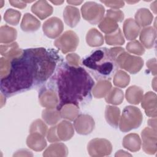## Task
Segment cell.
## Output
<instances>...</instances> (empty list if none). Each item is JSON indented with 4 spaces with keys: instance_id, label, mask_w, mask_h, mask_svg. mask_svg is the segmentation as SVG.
I'll list each match as a JSON object with an SVG mask.
<instances>
[{
    "instance_id": "6da1fadb",
    "label": "cell",
    "mask_w": 157,
    "mask_h": 157,
    "mask_svg": "<svg viewBox=\"0 0 157 157\" xmlns=\"http://www.w3.org/2000/svg\"><path fill=\"white\" fill-rule=\"evenodd\" d=\"M47 85L58 96L59 110L67 104L79 107L89 103L94 82L85 68L61 61Z\"/></svg>"
},
{
    "instance_id": "7a4b0ae2",
    "label": "cell",
    "mask_w": 157,
    "mask_h": 157,
    "mask_svg": "<svg viewBox=\"0 0 157 157\" xmlns=\"http://www.w3.org/2000/svg\"><path fill=\"white\" fill-rule=\"evenodd\" d=\"M37 86V72L29 48L10 60L9 74L1 78L0 89L2 95L10 97Z\"/></svg>"
},
{
    "instance_id": "3957f363",
    "label": "cell",
    "mask_w": 157,
    "mask_h": 157,
    "mask_svg": "<svg viewBox=\"0 0 157 157\" xmlns=\"http://www.w3.org/2000/svg\"><path fill=\"white\" fill-rule=\"evenodd\" d=\"M116 58L110 48H99L92 51L82 64L96 80H109L119 67Z\"/></svg>"
},
{
    "instance_id": "277c9868",
    "label": "cell",
    "mask_w": 157,
    "mask_h": 157,
    "mask_svg": "<svg viewBox=\"0 0 157 157\" xmlns=\"http://www.w3.org/2000/svg\"><path fill=\"white\" fill-rule=\"evenodd\" d=\"M143 120L140 110L136 107L128 105L124 107L120 122V129L128 132L140 126Z\"/></svg>"
},
{
    "instance_id": "5b68a950",
    "label": "cell",
    "mask_w": 157,
    "mask_h": 157,
    "mask_svg": "<svg viewBox=\"0 0 157 157\" xmlns=\"http://www.w3.org/2000/svg\"><path fill=\"white\" fill-rule=\"evenodd\" d=\"M116 61L119 67L124 69L133 74L139 72L144 64L141 58L132 56L124 51L117 56Z\"/></svg>"
},
{
    "instance_id": "8992f818",
    "label": "cell",
    "mask_w": 157,
    "mask_h": 157,
    "mask_svg": "<svg viewBox=\"0 0 157 157\" xmlns=\"http://www.w3.org/2000/svg\"><path fill=\"white\" fill-rule=\"evenodd\" d=\"M104 11L102 6L94 2H87L82 7L83 18L93 25L98 23L102 20Z\"/></svg>"
},
{
    "instance_id": "52a82bcc",
    "label": "cell",
    "mask_w": 157,
    "mask_h": 157,
    "mask_svg": "<svg viewBox=\"0 0 157 157\" xmlns=\"http://www.w3.org/2000/svg\"><path fill=\"white\" fill-rule=\"evenodd\" d=\"M78 42L79 39L77 34L72 31H67L56 39L54 44L63 53H66L75 50Z\"/></svg>"
},
{
    "instance_id": "ba28073f",
    "label": "cell",
    "mask_w": 157,
    "mask_h": 157,
    "mask_svg": "<svg viewBox=\"0 0 157 157\" xmlns=\"http://www.w3.org/2000/svg\"><path fill=\"white\" fill-rule=\"evenodd\" d=\"M87 149L90 156H102L109 155L112 148L109 140L104 139H94L90 141Z\"/></svg>"
},
{
    "instance_id": "9c48e42d",
    "label": "cell",
    "mask_w": 157,
    "mask_h": 157,
    "mask_svg": "<svg viewBox=\"0 0 157 157\" xmlns=\"http://www.w3.org/2000/svg\"><path fill=\"white\" fill-rule=\"evenodd\" d=\"M75 129L78 134L86 135L91 132L94 128V121L88 115H78L74 123Z\"/></svg>"
},
{
    "instance_id": "30bf717a",
    "label": "cell",
    "mask_w": 157,
    "mask_h": 157,
    "mask_svg": "<svg viewBox=\"0 0 157 157\" xmlns=\"http://www.w3.org/2000/svg\"><path fill=\"white\" fill-rule=\"evenodd\" d=\"M63 24L57 17H52L44 23L43 32L45 36L51 39L58 37L63 30Z\"/></svg>"
},
{
    "instance_id": "8fae6325",
    "label": "cell",
    "mask_w": 157,
    "mask_h": 157,
    "mask_svg": "<svg viewBox=\"0 0 157 157\" xmlns=\"http://www.w3.org/2000/svg\"><path fill=\"white\" fill-rule=\"evenodd\" d=\"M142 137L143 140L142 147L146 153L154 154L156 151V131L147 128L142 132Z\"/></svg>"
},
{
    "instance_id": "7c38bea8",
    "label": "cell",
    "mask_w": 157,
    "mask_h": 157,
    "mask_svg": "<svg viewBox=\"0 0 157 157\" xmlns=\"http://www.w3.org/2000/svg\"><path fill=\"white\" fill-rule=\"evenodd\" d=\"M39 94L40 104L48 109H54L57 107L59 101L56 93L48 88H43Z\"/></svg>"
},
{
    "instance_id": "4fadbf2b",
    "label": "cell",
    "mask_w": 157,
    "mask_h": 157,
    "mask_svg": "<svg viewBox=\"0 0 157 157\" xmlns=\"http://www.w3.org/2000/svg\"><path fill=\"white\" fill-rule=\"evenodd\" d=\"M31 11L41 20H43L52 13L53 8L47 1H39L32 6Z\"/></svg>"
},
{
    "instance_id": "5bb4252c",
    "label": "cell",
    "mask_w": 157,
    "mask_h": 157,
    "mask_svg": "<svg viewBox=\"0 0 157 157\" xmlns=\"http://www.w3.org/2000/svg\"><path fill=\"white\" fill-rule=\"evenodd\" d=\"M44 136L38 132H35V134L31 132V134L27 138V145L35 151L42 150L47 145V142Z\"/></svg>"
},
{
    "instance_id": "9a60e30c",
    "label": "cell",
    "mask_w": 157,
    "mask_h": 157,
    "mask_svg": "<svg viewBox=\"0 0 157 157\" xmlns=\"http://www.w3.org/2000/svg\"><path fill=\"white\" fill-rule=\"evenodd\" d=\"M156 94L152 92H148L145 94L144 99L142 102V107L144 109L145 113L148 117L156 116V109L153 108V106H156Z\"/></svg>"
},
{
    "instance_id": "2e32d148",
    "label": "cell",
    "mask_w": 157,
    "mask_h": 157,
    "mask_svg": "<svg viewBox=\"0 0 157 157\" xmlns=\"http://www.w3.org/2000/svg\"><path fill=\"white\" fill-rule=\"evenodd\" d=\"M140 26L132 18L126 20L123 24V31L126 38L128 40L135 39L140 31Z\"/></svg>"
},
{
    "instance_id": "e0dca14e",
    "label": "cell",
    "mask_w": 157,
    "mask_h": 157,
    "mask_svg": "<svg viewBox=\"0 0 157 157\" xmlns=\"http://www.w3.org/2000/svg\"><path fill=\"white\" fill-rule=\"evenodd\" d=\"M63 17L68 26L71 28L75 27L80 21L78 9L72 6L66 7L63 12Z\"/></svg>"
},
{
    "instance_id": "ac0fdd59",
    "label": "cell",
    "mask_w": 157,
    "mask_h": 157,
    "mask_svg": "<svg viewBox=\"0 0 157 157\" xmlns=\"http://www.w3.org/2000/svg\"><path fill=\"white\" fill-rule=\"evenodd\" d=\"M140 40L146 48L153 47L156 40V30L151 26L143 29L140 33Z\"/></svg>"
},
{
    "instance_id": "d6986e66",
    "label": "cell",
    "mask_w": 157,
    "mask_h": 157,
    "mask_svg": "<svg viewBox=\"0 0 157 157\" xmlns=\"http://www.w3.org/2000/svg\"><path fill=\"white\" fill-rule=\"evenodd\" d=\"M123 146L127 150L136 152L139 151L141 146L140 137L137 134H129L126 135L123 140Z\"/></svg>"
},
{
    "instance_id": "ffe728a7",
    "label": "cell",
    "mask_w": 157,
    "mask_h": 157,
    "mask_svg": "<svg viewBox=\"0 0 157 157\" xmlns=\"http://www.w3.org/2000/svg\"><path fill=\"white\" fill-rule=\"evenodd\" d=\"M40 26V23L30 13H26L21 23V28L23 31L33 32L37 31Z\"/></svg>"
},
{
    "instance_id": "44dd1931",
    "label": "cell",
    "mask_w": 157,
    "mask_h": 157,
    "mask_svg": "<svg viewBox=\"0 0 157 157\" xmlns=\"http://www.w3.org/2000/svg\"><path fill=\"white\" fill-rule=\"evenodd\" d=\"M23 53V50L18 48L17 42L11 44L1 45V54L10 60L20 56Z\"/></svg>"
},
{
    "instance_id": "7402d4cb",
    "label": "cell",
    "mask_w": 157,
    "mask_h": 157,
    "mask_svg": "<svg viewBox=\"0 0 157 157\" xmlns=\"http://www.w3.org/2000/svg\"><path fill=\"white\" fill-rule=\"evenodd\" d=\"M120 109L118 107L107 105L105 112V117L107 122L112 127L117 128L120 118Z\"/></svg>"
},
{
    "instance_id": "603a6c76",
    "label": "cell",
    "mask_w": 157,
    "mask_h": 157,
    "mask_svg": "<svg viewBox=\"0 0 157 157\" xmlns=\"http://www.w3.org/2000/svg\"><path fill=\"white\" fill-rule=\"evenodd\" d=\"M142 95L143 90L137 86H132L126 91L127 101L133 104H138L142 99Z\"/></svg>"
},
{
    "instance_id": "cb8c5ba5",
    "label": "cell",
    "mask_w": 157,
    "mask_h": 157,
    "mask_svg": "<svg viewBox=\"0 0 157 157\" xmlns=\"http://www.w3.org/2000/svg\"><path fill=\"white\" fill-rule=\"evenodd\" d=\"M86 40L91 47L101 46L104 43L103 36L96 28H92L87 33Z\"/></svg>"
},
{
    "instance_id": "d4e9b609",
    "label": "cell",
    "mask_w": 157,
    "mask_h": 157,
    "mask_svg": "<svg viewBox=\"0 0 157 157\" xmlns=\"http://www.w3.org/2000/svg\"><path fill=\"white\" fill-rule=\"evenodd\" d=\"M0 32V42L1 44L10 42L14 40L17 37V31L15 29L7 25L1 26Z\"/></svg>"
},
{
    "instance_id": "484cf974",
    "label": "cell",
    "mask_w": 157,
    "mask_h": 157,
    "mask_svg": "<svg viewBox=\"0 0 157 157\" xmlns=\"http://www.w3.org/2000/svg\"><path fill=\"white\" fill-rule=\"evenodd\" d=\"M111 86V83L108 80H100L93 87V93L94 97L97 98H102L108 93Z\"/></svg>"
},
{
    "instance_id": "4316f807",
    "label": "cell",
    "mask_w": 157,
    "mask_h": 157,
    "mask_svg": "<svg viewBox=\"0 0 157 157\" xmlns=\"http://www.w3.org/2000/svg\"><path fill=\"white\" fill-rule=\"evenodd\" d=\"M52 109H45L42 111V118L50 125L56 124L61 119V113L59 110L56 108L55 110H51Z\"/></svg>"
},
{
    "instance_id": "83f0119b",
    "label": "cell",
    "mask_w": 157,
    "mask_h": 157,
    "mask_svg": "<svg viewBox=\"0 0 157 157\" xmlns=\"http://www.w3.org/2000/svg\"><path fill=\"white\" fill-rule=\"evenodd\" d=\"M123 101V92L119 88H113L105 97V101L107 103L118 105Z\"/></svg>"
},
{
    "instance_id": "f1b7e54d",
    "label": "cell",
    "mask_w": 157,
    "mask_h": 157,
    "mask_svg": "<svg viewBox=\"0 0 157 157\" xmlns=\"http://www.w3.org/2000/svg\"><path fill=\"white\" fill-rule=\"evenodd\" d=\"M99 27L104 33H110L115 31L118 28V25L114 19L106 16L105 19L100 23Z\"/></svg>"
},
{
    "instance_id": "f546056e",
    "label": "cell",
    "mask_w": 157,
    "mask_h": 157,
    "mask_svg": "<svg viewBox=\"0 0 157 157\" xmlns=\"http://www.w3.org/2000/svg\"><path fill=\"white\" fill-rule=\"evenodd\" d=\"M106 43L109 45H122L124 40L120 28H118L113 34H107L105 36Z\"/></svg>"
},
{
    "instance_id": "4dcf8cb0",
    "label": "cell",
    "mask_w": 157,
    "mask_h": 157,
    "mask_svg": "<svg viewBox=\"0 0 157 157\" xmlns=\"http://www.w3.org/2000/svg\"><path fill=\"white\" fill-rule=\"evenodd\" d=\"M113 78L114 85L121 88L126 87L129 84L130 80L129 75L122 71H117L115 74Z\"/></svg>"
},
{
    "instance_id": "1f68e13d",
    "label": "cell",
    "mask_w": 157,
    "mask_h": 157,
    "mask_svg": "<svg viewBox=\"0 0 157 157\" xmlns=\"http://www.w3.org/2000/svg\"><path fill=\"white\" fill-rule=\"evenodd\" d=\"M21 17V13L18 11L14 10L13 9H7L4 13V20L9 24L12 25H17Z\"/></svg>"
},
{
    "instance_id": "d6a6232c",
    "label": "cell",
    "mask_w": 157,
    "mask_h": 157,
    "mask_svg": "<svg viewBox=\"0 0 157 157\" xmlns=\"http://www.w3.org/2000/svg\"><path fill=\"white\" fill-rule=\"evenodd\" d=\"M135 18L136 23H138L142 18H144L146 26L150 25L151 23L153 16L151 15L150 11L147 9H139L135 15Z\"/></svg>"
},
{
    "instance_id": "836d02e7",
    "label": "cell",
    "mask_w": 157,
    "mask_h": 157,
    "mask_svg": "<svg viewBox=\"0 0 157 157\" xmlns=\"http://www.w3.org/2000/svg\"><path fill=\"white\" fill-rule=\"evenodd\" d=\"M126 49L130 53L136 55H142L145 52V49L137 40H134L129 42L126 45Z\"/></svg>"
},
{
    "instance_id": "e575fe53",
    "label": "cell",
    "mask_w": 157,
    "mask_h": 157,
    "mask_svg": "<svg viewBox=\"0 0 157 157\" xmlns=\"http://www.w3.org/2000/svg\"><path fill=\"white\" fill-rule=\"evenodd\" d=\"M106 16L114 19L116 21H121L124 18L123 13L121 11L112 9L107 10Z\"/></svg>"
},
{
    "instance_id": "d590c367",
    "label": "cell",
    "mask_w": 157,
    "mask_h": 157,
    "mask_svg": "<svg viewBox=\"0 0 157 157\" xmlns=\"http://www.w3.org/2000/svg\"><path fill=\"white\" fill-rule=\"evenodd\" d=\"M56 126L52 127L49 129L47 134V139L49 142H58L60 140L58 136L56 134Z\"/></svg>"
},
{
    "instance_id": "8d00e7d4",
    "label": "cell",
    "mask_w": 157,
    "mask_h": 157,
    "mask_svg": "<svg viewBox=\"0 0 157 157\" xmlns=\"http://www.w3.org/2000/svg\"><path fill=\"white\" fill-rule=\"evenodd\" d=\"M106 4V6L114 8H119L124 6V2L122 1H101Z\"/></svg>"
},
{
    "instance_id": "74e56055",
    "label": "cell",
    "mask_w": 157,
    "mask_h": 157,
    "mask_svg": "<svg viewBox=\"0 0 157 157\" xmlns=\"http://www.w3.org/2000/svg\"><path fill=\"white\" fill-rule=\"evenodd\" d=\"M67 3H69V4H75V5H78V4H80V3L82 2V1H74V2H72V1H67Z\"/></svg>"
}]
</instances>
